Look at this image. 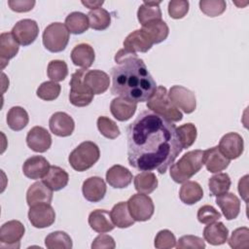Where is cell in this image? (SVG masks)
I'll return each instance as SVG.
<instances>
[{"label": "cell", "instance_id": "37", "mask_svg": "<svg viewBox=\"0 0 249 249\" xmlns=\"http://www.w3.org/2000/svg\"><path fill=\"white\" fill-rule=\"evenodd\" d=\"M231 185V178L228 173H217L208 180V188L210 196H218L228 193Z\"/></svg>", "mask_w": 249, "mask_h": 249}, {"label": "cell", "instance_id": "22", "mask_svg": "<svg viewBox=\"0 0 249 249\" xmlns=\"http://www.w3.org/2000/svg\"><path fill=\"white\" fill-rule=\"evenodd\" d=\"M137 109V103L123 97H116L111 101L110 111L113 117L120 121L125 122L129 120Z\"/></svg>", "mask_w": 249, "mask_h": 249}, {"label": "cell", "instance_id": "45", "mask_svg": "<svg viewBox=\"0 0 249 249\" xmlns=\"http://www.w3.org/2000/svg\"><path fill=\"white\" fill-rule=\"evenodd\" d=\"M229 245L233 249H247L249 247V229L241 227L234 230L229 239Z\"/></svg>", "mask_w": 249, "mask_h": 249}, {"label": "cell", "instance_id": "47", "mask_svg": "<svg viewBox=\"0 0 249 249\" xmlns=\"http://www.w3.org/2000/svg\"><path fill=\"white\" fill-rule=\"evenodd\" d=\"M196 216L199 223L208 225L219 220L221 218V213L217 211L212 205L206 204L198 208Z\"/></svg>", "mask_w": 249, "mask_h": 249}, {"label": "cell", "instance_id": "5", "mask_svg": "<svg viewBox=\"0 0 249 249\" xmlns=\"http://www.w3.org/2000/svg\"><path fill=\"white\" fill-rule=\"evenodd\" d=\"M99 157L100 151L98 146L91 141H84L70 153L68 160L74 170L82 172L93 166L99 160Z\"/></svg>", "mask_w": 249, "mask_h": 249}, {"label": "cell", "instance_id": "3", "mask_svg": "<svg viewBox=\"0 0 249 249\" xmlns=\"http://www.w3.org/2000/svg\"><path fill=\"white\" fill-rule=\"evenodd\" d=\"M203 151L193 150L187 152L182 158L170 166V177L176 183H185L196 174L203 165Z\"/></svg>", "mask_w": 249, "mask_h": 249}, {"label": "cell", "instance_id": "33", "mask_svg": "<svg viewBox=\"0 0 249 249\" xmlns=\"http://www.w3.org/2000/svg\"><path fill=\"white\" fill-rule=\"evenodd\" d=\"M158 187V178L154 172L142 171L134 177L135 190L144 195L153 193Z\"/></svg>", "mask_w": 249, "mask_h": 249}, {"label": "cell", "instance_id": "52", "mask_svg": "<svg viewBox=\"0 0 249 249\" xmlns=\"http://www.w3.org/2000/svg\"><path fill=\"white\" fill-rule=\"evenodd\" d=\"M247 181H248V175H245L244 177L240 178L239 182H238V192L241 196V197L247 201V196H248V184H247Z\"/></svg>", "mask_w": 249, "mask_h": 249}, {"label": "cell", "instance_id": "51", "mask_svg": "<svg viewBox=\"0 0 249 249\" xmlns=\"http://www.w3.org/2000/svg\"><path fill=\"white\" fill-rule=\"evenodd\" d=\"M115 247H116V243L114 238L108 234H99L93 239L91 243L92 249H100V248L114 249Z\"/></svg>", "mask_w": 249, "mask_h": 249}, {"label": "cell", "instance_id": "48", "mask_svg": "<svg viewBox=\"0 0 249 249\" xmlns=\"http://www.w3.org/2000/svg\"><path fill=\"white\" fill-rule=\"evenodd\" d=\"M178 249H203L205 248L204 240L196 235H183L178 241H176V246Z\"/></svg>", "mask_w": 249, "mask_h": 249}, {"label": "cell", "instance_id": "2", "mask_svg": "<svg viewBox=\"0 0 249 249\" xmlns=\"http://www.w3.org/2000/svg\"><path fill=\"white\" fill-rule=\"evenodd\" d=\"M115 61L118 65L111 70V93L136 103L148 101L157 85L144 61L125 49L115 54Z\"/></svg>", "mask_w": 249, "mask_h": 249}, {"label": "cell", "instance_id": "36", "mask_svg": "<svg viewBox=\"0 0 249 249\" xmlns=\"http://www.w3.org/2000/svg\"><path fill=\"white\" fill-rule=\"evenodd\" d=\"M142 29L146 31L154 44L161 43L167 38L169 34V28L167 24L161 19L151 21L143 25Z\"/></svg>", "mask_w": 249, "mask_h": 249}, {"label": "cell", "instance_id": "25", "mask_svg": "<svg viewBox=\"0 0 249 249\" xmlns=\"http://www.w3.org/2000/svg\"><path fill=\"white\" fill-rule=\"evenodd\" d=\"M19 50V44L12 33L3 32L0 35V62L1 68L4 69L9 60L17 55Z\"/></svg>", "mask_w": 249, "mask_h": 249}, {"label": "cell", "instance_id": "11", "mask_svg": "<svg viewBox=\"0 0 249 249\" xmlns=\"http://www.w3.org/2000/svg\"><path fill=\"white\" fill-rule=\"evenodd\" d=\"M28 219L34 228L44 229L54 223L55 212L50 203H38L30 206Z\"/></svg>", "mask_w": 249, "mask_h": 249}, {"label": "cell", "instance_id": "1", "mask_svg": "<svg viewBox=\"0 0 249 249\" xmlns=\"http://www.w3.org/2000/svg\"><path fill=\"white\" fill-rule=\"evenodd\" d=\"M126 146L130 166L160 174L166 172L183 150L175 124L149 109L127 126Z\"/></svg>", "mask_w": 249, "mask_h": 249}, {"label": "cell", "instance_id": "43", "mask_svg": "<svg viewBox=\"0 0 249 249\" xmlns=\"http://www.w3.org/2000/svg\"><path fill=\"white\" fill-rule=\"evenodd\" d=\"M97 128L99 132L108 139H115L120 134V128L117 124L105 116H100L97 119Z\"/></svg>", "mask_w": 249, "mask_h": 249}, {"label": "cell", "instance_id": "7", "mask_svg": "<svg viewBox=\"0 0 249 249\" xmlns=\"http://www.w3.org/2000/svg\"><path fill=\"white\" fill-rule=\"evenodd\" d=\"M87 69L76 70L70 80V92L69 101L76 107H85L91 103L93 100V92L84 83V76Z\"/></svg>", "mask_w": 249, "mask_h": 249}, {"label": "cell", "instance_id": "30", "mask_svg": "<svg viewBox=\"0 0 249 249\" xmlns=\"http://www.w3.org/2000/svg\"><path fill=\"white\" fill-rule=\"evenodd\" d=\"M160 1H144L138 8L137 18L143 26L151 21L161 19Z\"/></svg>", "mask_w": 249, "mask_h": 249}, {"label": "cell", "instance_id": "10", "mask_svg": "<svg viewBox=\"0 0 249 249\" xmlns=\"http://www.w3.org/2000/svg\"><path fill=\"white\" fill-rule=\"evenodd\" d=\"M25 228L18 220L8 221L0 229V247L18 248L19 240L24 235Z\"/></svg>", "mask_w": 249, "mask_h": 249}, {"label": "cell", "instance_id": "24", "mask_svg": "<svg viewBox=\"0 0 249 249\" xmlns=\"http://www.w3.org/2000/svg\"><path fill=\"white\" fill-rule=\"evenodd\" d=\"M70 56L73 64L81 67L82 69L90 67L95 59L93 48L87 43H81L75 46L71 52Z\"/></svg>", "mask_w": 249, "mask_h": 249}, {"label": "cell", "instance_id": "15", "mask_svg": "<svg viewBox=\"0 0 249 249\" xmlns=\"http://www.w3.org/2000/svg\"><path fill=\"white\" fill-rule=\"evenodd\" d=\"M50 130L56 136H70L75 128V123L71 116L65 112H55L49 120Z\"/></svg>", "mask_w": 249, "mask_h": 249}, {"label": "cell", "instance_id": "21", "mask_svg": "<svg viewBox=\"0 0 249 249\" xmlns=\"http://www.w3.org/2000/svg\"><path fill=\"white\" fill-rule=\"evenodd\" d=\"M53 192L43 181L35 182L27 190L26 202L29 207L38 203H51Z\"/></svg>", "mask_w": 249, "mask_h": 249}, {"label": "cell", "instance_id": "16", "mask_svg": "<svg viewBox=\"0 0 249 249\" xmlns=\"http://www.w3.org/2000/svg\"><path fill=\"white\" fill-rule=\"evenodd\" d=\"M154 43L145 30L136 29L129 33L124 41V49L131 53H147Z\"/></svg>", "mask_w": 249, "mask_h": 249}, {"label": "cell", "instance_id": "46", "mask_svg": "<svg viewBox=\"0 0 249 249\" xmlns=\"http://www.w3.org/2000/svg\"><path fill=\"white\" fill-rule=\"evenodd\" d=\"M154 245L158 249H169L176 246V238L172 231L169 230L160 231L156 237Z\"/></svg>", "mask_w": 249, "mask_h": 249}, {"label": "cell", "instance_id": "20", "mask_svg": "<svg viewBox=\"0 0 249 249\" xmlns=\"http://www.w3.org/2000/svg\"><path fill=\"white\" fill-rule=\"evenodd\" d=\"M50 166L49 161L44 157L32 156L24 161L22 171L27 178L37 180L43 178L48 173Z\"/></svg>", "mask_w": 249, "mask_h": 249}, {"label": "cell", "instance_id": "40", "mask_svg": "<svg viewBox=\"0 0 249 249\" xmlns=\"http://www.w3.org/2000/svg\"><path fill=\"white\" fill-rule=\"evenodd\" d=\"M176 131L183 149H187L195 143L197 132H196V127L194 124L192 123L184 124L179 127H176Z\"/></svg>", "mask_w": 249, "mask_h": 249}, {"label": "cell", "instance_id": "26", "mask_svg": "<svg viewBox=\"0 0 249 249\" xmlns=\"http://www.w3.org/2000/svg\"><path fill=\"white\" fill-rule=\"evenodd\" d=\"M89 225L98 233L109 232L115 228L110 213L104 209H95L90 212L89 215Z\"/></svg>", "mask_w": 249, "mask_h": 249}, {"label": "cell", "instance_id": "31", "mask_svg": "<svg viewBox=\"0 0 249 249\" xmlns=\"http://www.w3.org/2000/svg\"><path fill=\"white\" fill-rule=\"evenodd\" d=\"M110 215L115 227L120 229L129 228L135 223V220L129 213L126 201H120L115 204L110 212Z\"/></svg>", "mask_w": 249, "mask_h": 249}, {"label": "cell", "instance_id": "18", "mask_svg": "<svg viewBox=\"0 0 249 249\" xmlns=\"http://www.w3.org/2000/svg\"><path fill=\"white\" fill-rule=\"evenodd\" d=\"M84 83L93 94H101L109 89L110 78L104 71L98 69L87 70L84 76Z\"/></svg>", "mask_w": 249, "mask_h": 249}, {"label": "cell", "instance_id": "49", "mask_svg": "<svg viewBox=\"0 0 249 249\" xmlns=\"http://www.w3.org/2000/svg\"><path fill=\"white\" fill-rule=\"evenodd\" d=\"M189 1L171 0L168 3V14L174 19L183 18L189 12Z\"/></svg>", "mask_w": 249, "mask_h": 249}, {"label": "cell", "instance_id": "9", "mask_svg": "<svg viewBox=\"0 0 249 249\" xmlns=\"http://www.w3.org/2000/svg\"><path fill=\"white\" fill-rule=\"evenodd\" d=\"M171 103L186 114L193 113L196 108V98L195 93L189 89L175 85L167 92Z\"/></svg>", "mask_w": 249, "mask_h": 249}, {"label": "cell", "instance_id": "27", "mask_svg": "<svg viewBox=\"0 0 249 249\" xmlns=\"http://www.w3.org/2000/svg\"><path fill=\"white\" fill-rule=\"evenodd\" d=\"M216 203L221 208L222 213L227 220L235 219L240 212V200L232 193H226L218 196Z\"/></svg>", "mask_w": 249, "mask_h": 249}, {"label": "cell", "instance_id": "12", "mask_svg": "<svg viewBox=\"0 0 249 249\" xmlns=\"http://www.w3.org/2000/svg\"><path fill=\"white\" fill-rule=\"evenodd\" d=\"M11 33L19 45L25 47L36 40L39 34V26L35 20L23 18L14 25Z\"/></svg>", "mask_w": 249, "mask_h": 249}, {"label": "cell", "instance_id": "50", "mask_svg": "<svg viewBox=\"0 0 249 249\" xmlns=\"http://www.w3.org/2000/svg\"><path fill=\"white\" fill-rule=\"evenodd\" d=\"M34 0H9L8 5L10 9L17 13L29 12L35 6Z\"/></svg>", "mask_w": 249, "mask_h": 249}, {"label": "cell", "instance_id": "8", "mask_svg": "<svg viewBox=\"0 0 249 249\" xmlns=\"http://www.w3.org/2000/svg\"><path fill=\"white\" fill-rule=\"evenodd\" d=\"M126 202L129 213L135 222H145L152 218L155 206L149 196L138 193L132 195Z\"/></svg>", "mask_w": 249, "mask_h": 249}, {"label": "cell", "instance_id": "13", "mask_svg": "<svg viewBox=\"0 0 249 249\" xmlns=\"http://www.w3.org/2000/svg\"><path fill=\"white\" fill-rule=\"evenodd\" d=\"M220 152L230 160L239 158L244 150V142L241 135L236 132L226 133L219 142Z\"/></svg>", "mask_w": 249, "mask_h": 249}, {"label": "cell", "instance_id": "4", "mask_svg": "<svg viewBox=\"0 0 249 249\" xmlns=\"http://www.w3.org/2000/svg\"><path fill=\"white\" fill-rule=\"evenodd\" d=\"M146 105L150 111L163 117L171 123H176L183 119V114L171 103L167 95V89L163 86L157 87L156 91L147 101Z\"/></svg>", "mask_w": 249, "mask_h": 249}, {"label": "cell", "instance_id": "42", "mask_svg": "<svg viewBox=\"0 0 249 249\" xmlns=\"http://www.w3.org/2000/svg\"><path fill=\"white\" fill-rule=\"evenodd\" d=\"M48 77L53 82H61L68 75V67L64 60L54 59L49 62L47 68Z\"/></svg>", "mask_w": 249, "mask_h": 249}, {"label": "cell", "instance_id": "29", "mask_svg": "<svg viewBox=\"0 0 249 249\" xmlns=\"http://www.w3.org/2000/svg\"><path fill=\"white\" fill-rule=\"evenodd\" d=\"M229 230L222 222L208 224L203 230V237L211 245H222L228 240Z\"/></svg>", "mask_w": 249, "mask_h": 249}, {"label": "cell", "instance_id": "53", "mask_svg": "<svg viewBox=\"0 0 249 249\" xmlns=\"http://www.w3.org/2000/svg\"><path fill=\"white\" fill-rule=\"evenodd\" d=\"M103 3H104V1H90V0H89V1H82V4L84 6H86L89 9H91V10H95V9L101 8Z\"/></svg>", "mask_w": 249, "mask_h": 249}, {"label": "cell", "instance_id": "23", "mask_svg": "<svg viewBox=\"0 0 249 249\" xmlns=\"http://www.w3.org/2000/svg\"><path fill=\"white\" fill-rule=\"evenodd\" d=\"M107 183L116 189L126 188L132 181V173L124 166L115 164L106 172Z\"/></svg>", "mask_w": 249, "mask_h": 249}, {"label": "cell", "instance_id": "19", "mask_svg": "<svg viewBox=\"0 0 249 249\" xmlns=\"http://www.w3.org/2000/svg\"><path fill=\"white\" fill-rule=\"evenodd\" d=\"M202 160L207 171L211 173H219L225 170L231 161L220 152L218 146L203 151Z\"/></svg>", "mask_w": 249, "mask_h": 249}, {"label": "cell", "instance_id": "32", "mask_svg": "<svg viewBox=\"0 0 249 249\" xmlns=\"http://www.w3.org/2000/svg\"><path fill=\"white\" fill-rule=\"evenodd\" d=\"M203 196L201 186L196 181H187L183 183L179 191V197L185 204L192 205L198 202Z\"/></svg>", "mask_w": 249, "mask_h": 249}, {"label": "cell", "instance_id": "6", "mask_svg": "<svg viewBox=\"0 0 249 249\" xmlns=\"http://www.w3.org/2000/svg\"><path fill=\"white\" fill-rule=\"evenodd\" d=\"M70 32L65 24L53 22L49 24L43 32V45L52 53H59L65 50L69 42Z\"/></svg>", "mask_w": 249, "mask_h": 249}, {"label": "cell", "instance_id": "17", "mask_svg": "<svg viewBox=\"0 0 249 249\" xmlns=\"http://www.w3.org/2000/svg\"><path fill=\"white\" fill-rule=\"evenodd\" d=\"M106 184L101 177L92 176L86 179L82 186L84 197L90 202L102 200L106 195Z\"/></svg>", "mask_w": 249, "mask_h": 249}, {"label": "cell", "instance_id": "28", "mask_svg": "<svg viewBox=\"0 0 249 249\" xmlns=\"http://www.w3.org/2000/svg\"><path fill=\"white\" fill-rule=\"evenodd\" d=\"M42 181L53 191H59L65 188L69 181L68 173L59 166L51 165L48 173L42 178Z\"/></svg>", "mask_w": 249, "mask_h": 249}, {"label": "cell", "instance_id": "14", "mask_svg": "<svg viewBox=\"0 0 249 249\" xmlns=\"http://www.w3.org/2000/svg\"><path fill=\"white\" fill-rule=\"evenodd\" d=\"M26 144L34 152L45 153L52 145V136L43 126H33L26 135Z\"/></svg>", "mask_w": 249, "mask_h": 249}, {"label": "cell", "instance_id": "34", "mask_svg": "<svg viewBox=\"0 0 249 249\" xmlns=\"http://www.w3.org/2000/svg\"><path fill=\"white\" fill-rule=\"evenodd\" d=\"M65 26L72 34H82L89 27L88 16L81 12H72L65 18Z\"/></svg>", "mask_w": 249, "mask_h": 249}, {"label": "cell", "instance_id": "39", "mask_svg": "<svg viewBox=\"0 0 249 249\" xmlns=\"http://www.w3.org/2000/svg\"><path fill=\"white\" fill-rule=\"evenodd\" d=\"M89 27L94 30H105L111 23L110 14L103 8L90 10L88 14Z\"/></svg>", "mask_w": 249, "mask_h": 249}, {"label": "cell", "instance_id": "35", "mask_svg": "<svg viewBox=\"0 0 249 249\" xmlns=\"http://www.w3.org/2000/svg\"><path fill=\"white\" fill-rule=\"evenodd\" d=\"M29 122V117L25 109L20 106L12 107L7 114V124L15 131L23 129Z\"/></svg>", "mask_w": 249, "mask_h": 249}, {"label": "cell", "instance_id": "44", "mask_svg": "<svg viewBox=\"0 0 249 249\" xmlns=\"http://www.w3.org/2000/svg\"><path fill=\"white\" fill-rule=\"evenodd\" d=\"M227 4L224 0H201L199 1L200 11L210 17H218L226 11Z\"/></svg>", "mask_w": 249, "mask_h": 249}, {"label": "cell", "instance_id": "41", "mask_svg": "<svg viewBox=\"0 0 249 249\" xmlns=\"http://www.w3.org/2000/svg\"><path fill=\"white\" fill-rule=\"evenodd\" d=\"M60 90L61 87L59 84L53 81H47L39 86L36 90V94L42 100L53 101L58 97Z\"/></svg>", "mask_w": 249, "mask_h": 249}, {"label": "cell", "instance_id": "38", "mask_svg": "<svg viewBox=\"0 0 249 249\" xmlns=\"http://www.w3.org/2000/svg\"><path fill=\"white\" fill-rule=\"evenodd\" d=\"M45 245L48 249H71L73 243L68 233L62 231H55L46 236Z\"/></svg>", "mask_w": 249, "mask_h": 249}]
</instances>
